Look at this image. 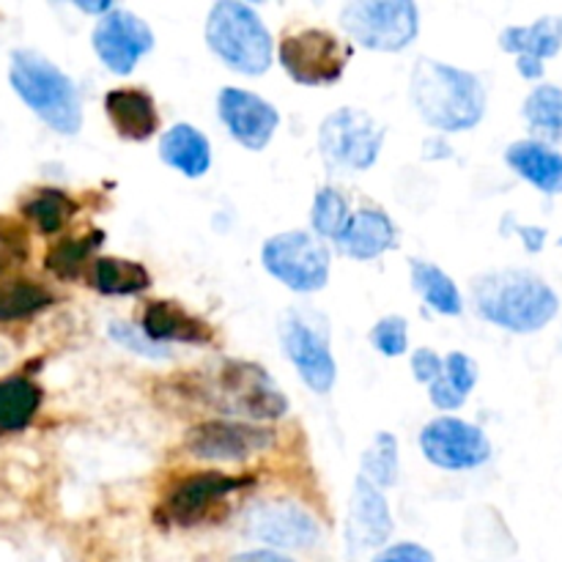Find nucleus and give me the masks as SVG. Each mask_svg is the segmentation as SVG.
<instances>
[{"instance_id":"31","label":"nucleus","mask_w":562,"mask_h":562,"mask_svg":"<svg viewBox=\"0 0 562 562\" xmlns=\"http://www.w3.org/2000/svg\"><path fill=\"white\" fill-rule=\"evenodd\" d=\"M527 124L543 140L560 143L562 140V88L558 86H538L530 97L525 99Z\"/></svg>"},{"instance_id":"33","label":"nucleus","mask_w":562,"mask_h":562,"mask_svg":"<svg viewBox=\"0 0 562 562\" xmlns=\"http://www.w3.org/2000/svg\"><path fill=\"white\" fill-rule=\"evenodd\" d=\"M311 223L318 236L338 241L351 223L349 201H346L344 192L335 190V187H322L316 192V201H313Z\"/></svg>"},{"instance_id":"14","label":"nucleus","mask_w":562,"mask_h":562,"mask_svg":"<svg viewBox=\"0 0 562 562\" xmlns=\"http://www.w3.org/2000/svg\"><path fill=\"white\" fill-rule=\"evenodd\" d=\"M93 53L113 75H130L143 55L154 49V33L146 22L126 9L99 16L91 33Z\"/></svg>"},{"instance_id":"37","label":"nucleus","mask_w":562,"mask_h":562,"mask_svg":"<svg viewBox=\"0 0 562 562\" xmlns=\"http://www.w3.org/2000/svg\"><path fill=\"white\" fill-rule=\"evenodd\" d=\"M373 562H437V558L426 547H420V543L401 541L387 547L384 552H379Z\"/></svg>"},{"instance_id":"11","label":"nucleus","mask_w":562,"mask_h":562,"mask_svg":"<svg viewBox=\"0 0 562 562\" xmlns=\"http://www.w3.org/2000/svg\"><path fill=\"white\" fill-rule=\"evenodd\" d=\"M278 434L272 428L245 420H206L187 431L184 448L195 459L220 461V464H241L258 453H267Z\"/></svg>"},{"instance_id":"36","label":"nucleus","mask_w":562,"mask_h":562,"mask_svg":"<svg viewBox=\"0 0 562 562\" xmlns=\"http://www.w3.org/2000/svg\"><path fill=\"white\" fill-rule=\"evenodd\" d=\"M0 247L9 252V258H25L27 256V234L16 220L0 217Z\"/></svg>"},{"instance_id":"39","label":"nucleus","mask_w":562,"mask_h":562,"mask_svg":"<svg viewBox=\"0 0 562 562\" xmlns=\"http://www.w3.org/2000/svg\"><path fill=\"white\" fill-rule=\"evenodd\" d=\"M228 562H294V560L285 558L283 552H274V549H252V552L234 554Z\"/></svg>"},{"instance_id":"26","label":"nucleus","mask_w":562,"mask_h":562,"mask_svg":"<svg viewBox=\"0 0 562 562\" xmlns=\"http://www.w3.org/2000/svg\"><path fill=\"white\" fill-rule=\"evenodd\" d=\"M91 283L99 294L135 296L151 285V274L143 263L126 258H97L91 269Z\"/></svg>"},{"instance_id":"34","label":"nucleus","mask_w":562,"mask_h":562,"mask_svg":"<svg viewBox=\"0 0 562 562\" xmlns=\"http://www.w3.org/2000/svg\"><path fill=\"white\" fill-rule=\"evenodd\" d=\"M371 344L382 351L384 357H401L409 349V324L404 316H384L379 318L376 327L371 329Z\"/></svg>"},{"instance_id":"41","label":"nucleus","mask_w":562,"mask_h":562,"mask_svg":"<svg viewBox=\"0 0 562 562\" xmlns=\"http://www.w3.org/2000/svg\"><path fill=\"white\" fill-rule=\"evenodd\" d=\"M519 231L527 239V247H530V250H541V241L547 239V234H543L541 228H519Z\"/></svg>"},{"instance_id":"2","label":"nucleus","mask_w":562,"mask_h":562,"mask_svg":"<svg viewBox=\"0 0 562 562\" xmlns=\"http://www.w3.org/2000/svg\"><path fill=\"white\" fill-rule=\"evenodd\" d=\"M412 102L434 130L467 132L486 115V88L472 71L423 55L412 69Z\"/></svg>"},{"instance_id":"1","label":"nucleus","mask_w":562,"mask_h":562,"mask_svg":"<svg viewBox=\"0 0 562 562\" xmlns=\"http://www.w3.org/2000/svg\"><path fill=\"white\" fill-rule=\"evenodd\" d=\"M472 305L481 318L516 335H530L554 322L560 296L530 269H499L472 280Z\"/></svg>"},{"instance_id":"43","label":"nucleus","mask_w":562,"mask_h":562,"mask_svg":"<svg viewBox=\"0 0 562 562\" xmlns=\"http://www.w3.org/2000/svg\"><path fill=\"white\" fill-rule=\"evenodd\" d=\"M3 269H5V256H3V252H0V272H3Z\"/></svg>"},{"instance_id":"6","label":"nucleus","mask_w":562,"mask_h":562,"mask_svg":"<svg viewBox=\"0 0 562 562\" xmlns=\"http://www.w3.org/2000/svg\"><path fill=\"white\" fill-rule=\"evenodd\" d=\"M252 483V477H234L217 470L190 472L173 481L159 505V519L170 527L192 530L206 521L217 519L220 508H228L231 494L241 492Z\"/></svg>"},{"instance_id":"35","label":"nucleus","mask_w":562,"mask_h":562,"mask_svg":"<svg viewBox=\"0 0 562 562\" xmlns=\"http://www.w3.org/2000/svg\"><path fill=\"white\" fill-rule=\"evenodd\" d=\"M108 333L115 344L124 346V349H130V351H135V355L148 357V360H165V357H170L165 346L154 344V340H148L146 335H143V329L130 327V324H124V322H113L110 324Z\"/></svg>"},{"instance_id":"9","label":"nucleus","mask_w":562,"mask_h":562,"mask_svg":"<svg viewBox=\"0 0 562 562\" xmlns=\"http://www.w3.org/2000/svg\"><path fill=\"white\" fill-rule=\"evenodd\" d=\"M384 146V126L360 108H340L322 121L318 148L324 159L346 170H368L376 165Z\"/></svg>"},{"instance_id":"3","label":"nucleus","mask_w":562,"mask_h":562,"mask_svg":"<svg viewBox=\"0 0 562 562\" xmlns=\"http://www.w3.org/2000/svg\"><path fill=\"white\" fill-rule=\"evenodd\" d=\"M16 97L60 135H77L82 126V102L75 80L36 49H14L9 69Z\"/></svg>"},{"instance_id":"5","label":"nucleus","mask_w":562,"mask_h":562,"mask_svg":"<svg viewBox=\"0 0 562 562\" xmlns=\"http://www.w3.org/2000/svg\"><path fill=\"white\" fill-rule=\"evenodd\" d=\"M340 27L376 53H401L420 33V11L412 0H360L340 9Z\"/></svg>"},{"instance_id":"21","label":"nucleus","mask_w":562,"mask_h":562,"mask_svg":"<svg viewBox=\"0 0 562 562\" xmlns=\"http://www.w3.org/2000/svg\"><path fill=\"white\" fill-rule=\"evenodd\" d=\"M505 162L525 181L547 195H562V154L543 140H516L505 151Z\"/></svg>"},{"instance_id":"24","label":"nucleus","mask_w":562,"mask_h":562,"mask_svg":"<svg viewBox=\"0 0 562 562\" xmlns=\"http://www.w3.org/2000/svg\"><path fill=\"white\" fill-rule=\"evenodd\" d=\"M42 406V390L27 376L0 379V437L27 428Z\"/></svg>"},{"instance_id":"28","label":"nucleus","mask_w":562,"mask_h":562,"mask_svg":"<svg viewBox=\"0 0 562 562\" xmlns=\"http://www.w3.org/2000/svg\"><path fill=\"white\" fill-rule=\"evenodd\" d=\"M55 296L42 283L27 278H14L0 283V324L25 322L49 307Z\"/></svg>"},{"instance_id":"4","label":"nucleus","mask_w":562,"mask_h":562,"mask_svg":"<svg viewBox=\"0 0 562 562\" xmlns=\"http://www.w3.org/2000/svg\"><path fill=\"white\" fill-rule=\"evenodd\" d=\"M206 44L228 69L258 77L269 71L274 42L261 14L241 0H220L206 16Z\"/></svg>"},{"instance_id":"40","label":"nucleus","mask_w":562,"mask_h":562,"mask_svg":"<svg viewBox=\"0 0 562 562\" xmlns=\"http://www.w3.org/2000/svg\"><path fill=\"white\" fill-rule=\"evenodd\" d=\"M519 75L527 80H538L543 75V64L536 58H519Z\"/></svg>"},{"instance_id":"27","label":"nucleus","mask_w":562,"mask_h":562,"mask_svg":"<svg viewBox=\"0 0 562 562\" xmlns=\"http://www.w3.org/2000/svg\"><path fill=\"white\" fill-rule=\"evenodd\" d=\"M477 384V366L472 357L453 351L445 357L442 379L431 384V404L439 409H461Z\"/></svg>"},{"instance_id":"19","label":"nucleus","mask_w":562,"mask_h":562,"mask_svg":"<svg viewBox=\"0 0 562 562\" xmlns=\"http://www.w3.org/2000/svg\"><path fill=\"white\" fill-rule=\"evenodd\" d=\"M104 113L124 140H148L159 130L157 102L143 88H113L104 97Z\"/></svg>"},{"instance_id":"16","label":"nucleus","mask_w":562,"mask_h":562,"mask_svg":"<svg viewBox=\"0 0 562 562\" xmlns=\"http://www.w3.org/2000/svg\"><path fill=\"white\" fill-rule=\"evenodd\" d=\"M217 113L231 137L250 151L267 148L280 126V113L274 104L245 88H223L217 97Z\"/></svg>"},{"instance_id":"12","label":"nucleus","mask_w":562,"mask_h":562,"mask_svg":"<svg viewBox=\"0 0 562 562\" xmlns=\"http://www.w3.org/2000/svg\"><path fill=\"white\" fill-rule=\"evenodd\" d=\"M280 344L302 382L318 395H327L338 382V362L329 351L327 335L307 322L300 311H289L280 322Z\"/></svg>"},{"instance_id":"15","label":"nucleus","mask_w":562,"mask_h":562,"mask_svg":"<svg viewBox=\"0 0 562 562\" xmlns=\"http://www.w3.org/2000/svg\"><path fill=\"white\" fill-rule=\"evenodd\" d=\"M245 532L274 549H311L322 538L316 516L296 503L252 505L245 516Z\"/></svg>"},{"instance_id":"20","label":"nucleus","mask_w":562,"mask_h":562,"mask_svg":"<svg viewBox=\"0 0 562 562\" xmlns=\"http://www.w3.org/2000/svg\"><path fill=\"white\" fill-rule=\"evenodd\" d=\"M395 245H398V231H395L390 214L371 206L351 214L349 228L338 239L340 252L357 258V261H373V258L393 250Z\"/></svg>"},{"instance_id":"38","label":"nucleus","mask_w":562,"mask_h":562,"mask_svg":"<svg viewBox=\"0 0 562 562\" xmlns=\"http://www.w3.org/2000/svg\"><path fill=\"white\" fill-rule=\"evenodd\" d=\"M412 373H415L417 382H423L431 387L437 379H442L445 360H439L431 349H417L415 357H412Z\"/></svg>"},{"instance_id":"42","label":"nucleus","mask_w":562,"mask_h":562,"mask_svg":"<svg viewBox=\"0 0 562 562\" xmlns=\"http://www.w3.org/2000/svg\"><path fill=\"white\" fill-rule=\"evenodd\" d=\"M77 9L80 11H86V14H110V11L115 9L113 3H110V0H102V3H75Z\"/></svg>"},{"instance_id":"22","label":"nucleus","mask_w":562,"mask_h":562,"mask_svg":"<svg viewBox=\"0 0 562 562\" xmlns=\"http://www.w3.org/2000/svg\"><path fill=\"white\" fill-rule=\"evenodd\" d=\"M159 159L187 179H201L212 168V146L192 124H173L159 137Z\"/></svg>"},{"instance_id":"29","label":"nucleus","mask_w":562,"mask_h":562,"mask_svg":"<svg viewBox=\"0 0 562 562\" xmlns=\"http://www.w3.org/2000/svg\"><path fill=\"white\" fill-rule=\"evenodd\" d=\"M77 214L75 198H69L66 192L53 190V187H44L36 190L25 203H22V217L38 231V234H58L66 223Z\"/></svg>"},{"instance_id":"32","label":"nucleus","mask_w":562,"mask_h":562,"mask_svg":"<svg viewBox=\"0 0 562 562\" xmlns=\"http://www.w3.org/2000/svg\"><path fill=\"white\" fill-rule=\"evenodd\" d=\"M360 477L373 483L376 488H390L398 481V439L393 434L382 431L366 450L360 464Z\"/></svg>"},{"instance_id":"18","label":"nucleus","mask_w":562,"mask_h":562,"mask_svg":"<svg viewBox=\"0 0 562 562\" xmlns=\"http://www.w3.org/2000/svg\"><path fill=\"white\" fill-rule=\"evenodd\" d=\"M140 329L148 340L165 344H195L203 346L214 338V329L201 316L187 311L179 302L154 300L143 307Z\"/></svg>"},{"instance_id":"23","label":"nucleus","mask_w":562,"mask_h":562,"mask_svg":"<svg viewBox=\"0 0 562 562\" xmlns=\"http://www.w3.org/2000/svg\"><path fill=\"white\" fill-rule=\"evenodd\" d=\"M499 47L519 58H554L562 49V16H541L532 25H510L499 33Z\"/></svg>"},{"instance_id":"30","label":"nucleus","mask_w":562,"mask_h":562,"mask_svg":"<svg viewBox=\"0 0 562 562\" xmlns=\"http://www.w3.org/2000/svg\"><path fill=\"white\" fill-rule=\"evenodd\" d=\"M102 241H104L102 231H91V234L86 236H69V239L55 241V245L47 250L44 267H47L58 280L80 278L86 261L93 256V250H99Z\"/></svg>"},{"instance_id":"25","label":"nucleus","mask_w":562,"mask_h":562,"mask_svg":"<svg viewBox=\"0 0 562 562\" xmlns=\"http://www.w3.org/2000/svg\"><path fill=\"white\" fill-rule=\"evenodd\" d=\"M409 274L415 291L426 300V305L431 311L442 313V316H461L464 300H461L459 285L453 283V278L448 272H442L437 263L417 258V261H409Z\"/></svg>"},{"instance_id":"7","label":"nucleus","mask_w":562,"mask_h":562,"mask_svg":"<svg viewBox=\"0 0 562 562\" xmlns=\"http://www.w3.org/2000/svg\"><path fill=\"white\" fill-rule=\"evenodd\" d=\"M261 263L296 294H316L329 283V250L307 231H285L267 239Z\"/></svg>"},{"instance_id":"10","label":"nucleus","mask_w":562,"mask_h":562,"mask_svg":"<svg viewBox=\"0 0 562 562\" xmlns=\"http://www.w3.org/2000/svg\"><path fill=\"white\" fill-rule=\"evenodd\" d=\"M217 395L231 415L252 423L280 420L289 412V401L272 376L252 362H225L217 373Z\"/></svg>"},{"instance_id":"17","label":"nucleus","mask_w":562,"mask_h":562,"mask_svg":"<svg viewBox=\"0 0 562 562\" xmlns=\"http://www.w3.org/2000/svg\"><path fill=\"white\" fill-rule=\"evenodd\" d=\"M390 532H393V516L382 488L368 483L366 477H357L349 499V516H346V547L351 554H360L366 549L382 547Z\"/></svg>"},{"instance_id":"13","label":"nucleus","mask_w":562,"mask_h":562,"mask_svg":"<svg viewBox=\"0 0 562 562\" xmlns=\"http://www.w3.org/2000/svg\"><path fill=\"white\" fill-rule=\"evenodd\" d=\"M420 450L434 467L448 472L477 470L492 459V442L472 423L437 417L420 431Z\"/></svg>"},{"instance_id":"8","label":"nucleus","mask_w":562,"mask_h":562,"mask_svg":"<svg viewBox=\"0 0 562 562\" xmlns=\"http://www.w3.org/2000/svg\"><path fill=\"white\" fill-rule=\"evenodd\" d=\"M278 58L291 80L300 86H333L349 66L351 47H346L333 31L300 27V31L285 33Z\"/></svg>"}]
</instances>
